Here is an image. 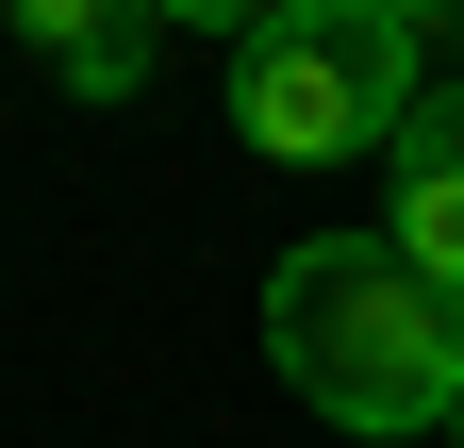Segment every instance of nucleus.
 <instances>
[{"mask_svg": "<svg viewBox=\"0 0 464 448\" xmlns=\"http://www.w3.org/2000/svg\"><path fill=\"white\" fill-rule=\"evenodd\" d=\"M17 34L67 67L83 100H116V83H150V34H166V0H17Z\"/></svg>", "mask_w": 464, "mask_h": 448, "instance_id": "nucleus-4", "label": "nucleus"}, {"mask_svg": "<svg viewBox=\"0 0 464 448\" xmlns=\"http://www.w3.org/2000/svg\"><path fill=\"white\" fill-rule=\"evenodd\" d=\"M382 233L464 299V83H431L415 117H398V216H382Z\"/></svg>", "mask_w": 464, "mask_h": 448, "instance_id": "nucleus-3", "label": "nucleus"}, {"mask_svg": "<svg viewBox=\"0 0 464 448\" xmlns=\"http://www.w3.org/2000/svg\"><path fill=\"white\" fill-rule=\"evenodd\" d=\"M266 365L332 432H448L464 415V299L398 233H315L266 266Z\"/></svg>", "mask_w": 464, "mask_h": 448, "instance_id": "nucleus-1", "label": "nucleus"}, {"mask_svg": "<svg viewBox=\"0 0 464 448\" xmlns=\"http://www.w3.org/2000/svg\"><path fill=\"white\" fill-rule=\"evenodd\" d=\"M415 17L382 0H282L266 34H232V133L266 166H348V150H398L415 117Z\"/></svg>", "mask_w": 464, "mask_h": 448, "instance_id": "nucleus-2", "label": "nucleus"}, {"mask_svg": "<svg viewBox=\"0 0 464 448\" xmlns=\"http://www.w3.org/2000/svg\"><path fill=\"white\" fill-rule=\"evenodd\" d=\"M166 17H183V34H266L282 0H166Z\"/></svg>", "mask_w": 464, "mask_h": 448, "instance_id": "nucleus-5", "label": "nucleus"}, {"mask_svg": "<svg viewBox=\"0 0 464 448\" xmlns=\"http://www.w3.org/2000/svg\"><path fill=\"white\" fill-rule=\"evenodd\" d=\"M448 448H464V415H448Z\"/></svg>", "mask_w": 464, "mask_h": 448, "instance_id": "nucleus-7", "label": "nucleus"}, {"mask_svg": "<svg viewBox=\"0 0 464 448\" xmlns=\"http://www.w3.org/2000/svg\"><path fill=\"white\" fill-rule=\"evenodd\" d=\"M382 17H448V0H382Z\"/></svg>", "mask_w": 464, "mask_h": 448, "instance_id": "nucleus-6", "label": "nucleus"}]
</instances>
